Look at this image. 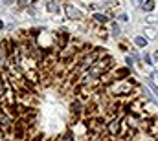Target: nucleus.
<instances>
[{"instance_id": "obj_1", "label": "nucleus", "mask_w": 158, "mask_h": 141, "mask_svg": "<svg viewBox=\"0 0 158 141\" xmlns=\"http://www.w3.org/2000/svg\"><path fill=\"white\" fill-rule=\"evenodd\" d=\"M66 13H68V17H72V18H81V13H79L77 9H74L72 6H70L68 9H66Z\"/></svg>"}, {"instance_id": "obj_2", "label": "nucleus", "mask_w": 158, "mask_h": 141, "mask_svg": "<svg viewBox=\"0 0 158 141\" xmlns=\"http://www.w3.org/2000/svg\"><path fill=\"white\" fill-rule=\"evenodd\" d=\"M153 8H154V2L153 0H147V2H143V11H153Z\"/></svg>"}, {"instance_id": "obj_3", "label": "nucleus", "mask_w": 158, "mask_h": 141, "mask_svg": "<svg viewBox=\"0 0 158 141\" xmlns=\"http://www.w3.org/2000/svg\"><path fill=\"white\" fill-rule=\"evenodd\" d=\"M94 20L99 22V24H105V22H107V17H105V15H94Z\"/></svg>"}, {"instance_id": "obj_4", "label": "nucleus", "mask_w": 158, "mask_h": 141, "mask_svg": "<svg viewBox=\"0 0 158 141\" xmlns=\"http://www.w3.org/2000/svg\"><path fill=\"white\" fill-rule=\"evenodd\" d=\"M145 22H151V24H158V17L151 15V17H147V20H145Z\"/></svg>"}, {"instance_id": "obj_5", "label": "nucleus", "mask_w": 158, "mask_h": 141, "mask_svg": "<svg viewBox=\"0 0 158 141\" xmlns=\"http://www.w3.org/2000/svg\"><path fill=\"white\" fill-rule=\"evenodd\" d=\"M134 42H136L138 46H145V39L143 37H136V39H134Z\"/></svg>"}, {"instance_id": "obj_6", "label": "nucleus", "mask_w": 158, "mask_h": 141, "mask_svg": "<svg viewBox=\"0 0 158 141\" xmlns=\"http://www.w3.org/2000/svg\"><path fill=\"white\" fill-rule=\"evenodd\" d=\"M147 84H149V86H151V88L154 90V93H156V96H158V88H156L154 84H153V81H147Z\"/></svg>"}, {"instance_id": "obj_7", "label": "nucleus", "mask_w": 158, "mask_h": 141, "mask_svg": "<svg viewBox=\"0 0 158 141\" xmlns=\"http://www.w3.org/2000/svg\"><path fill=\"white\" fill-rule=\"evenodd\" d=\"M112 33H114V35H118V33H120V30H118V26H114V28H112Z\"/></svg>"}, {"instance_id": "obj_8", "label": "nucleus", "mask_w": 158, "mask_h": 141, "mask_svg": "<svg viewBox=\"0 0 158 141\" xmlns=\"http://www.w3.org/2000/svg\"><path fill=\"white\" fill-rule=\"evenodd\" d=\"M28 2H30V0H20V6H26Z\"/></svg>"}, {"instance_id": "obj_9", "label": "nucleus", "mask_w": 158, "mask_h": 141, "mask_svg": "<svg viewBox=\"0 0 158 141\" xmlns=\"http://www.w3.org/2000/svg\"><path fill=\"white\" fill-rule=\"evenodd\" d=\"M140 2H142V0H132V4H134V6H138Z\"/></svg>"}, {"instance_id": "obj_10", "label": "nucleus", "mask_w": 158, "mask_h": 141, "mask_svg": "<svg viewBox=\"0 0 158 141\" xmlns=\"http://www.w3.org/2000/svg\"><path fill=\"white\" fill-rule=\"evenodd\" d=\"M2 28H4V22H2V20H0V30H2Z\"/></svg>"}, {"instance_id": "obj_11", "label": "nucleus", "mask_w": 158, "mask_h": 141, "mask_svg": "<svg viewBox=\"0 0 158 141\" xmlns=\"http://www.w3.org/2000/svg\"><path fill=\"white\" fill-rule=\"evenodd\" d=\"M154 57H156V59H158V53H156V55H154Z\"/></svg>"}]
</instances>
